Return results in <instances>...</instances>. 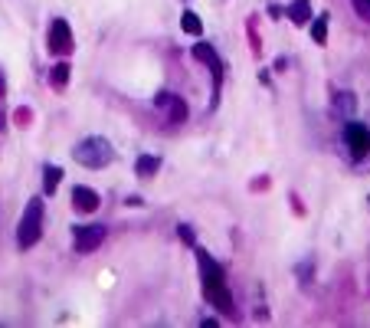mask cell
I'll return each mask as SVG.
<instances>
[{
  "mask_svg": "<svg viewBox=\"0 0 370 328\" xmlns=\"http://www.w3.org/2000/svg\"><path fill=\"white\" fill-rule=\"evenodd\" d=\"M72 204H76V210H82V214H92V210L99 207V194H95L92 187H76L72 190Z\"/></svg>",
  "mask_w": 370,
  "mask_h": 328,
  "instance_id": "8",
  "label": "cell"
},
{
  "mask_svg": "<svg viewBox=\"0 0 370 328\" xmlns=\"http://www.w3.org/2000/svg\"><path fill=\"white\" fill-rule=\"evenodd\" d=\"M50 50L60 53V56H66V53L72 50V30L66 20H52L50 26Z\"/></svg>",
  "mask_w": 370,
  "mask_h": 328,
  "instance_id": "4",
  "label": "cell"
},
{
  "mask_svg": "<svg viewBox=\"0 0 370 328\" xmlns=\"http://www.w3.org/2000/svg\"><path fill=\"white\" fill-rule=\"evenodd\" d=\"M155 105H157V109H164L171 121H184V119H187V105H184V99H177V95H171V92H161L155 99Z\"/></svg>",
  "mask_w": 370,
  "mask_h": 328,
  "instance_id": "7",
  "label": "cell"
},
{
  "mask_svg": "<svg viewBox=\"0 0 370 328\" xmlns=\"http://www.w3.org/2000/svg\"><path fill=\"white\" fill-rule=\"evenodd\" d=\"M60 181H62V168L60 164H46V171H43V190L46 194H52V190L60 187Z\"/></svg>",
  "mask_w": 370,
  "mask_h": 328,
  "instance_id": "9",
  "label": "cell"
},
{
  "mask_svg": "<svg viewBox=\"0 0 370 328\" xmlns=\"http://www.w3.org/2000/svg\"><path fill=\"white\" fill-rule=\"evenodd\" d=\"M325 20H327V17H318V20H315V30H311L318 43H325V40H327V23H325Z\"/></svg>",
  "mask_w": 370,
  "mask_h": 328,
  "instance_id": "15",
  "label": "cell"
},
{
  "mask_svg": "<svg viewBox=\"0 0 370 328\" xmlns=\"http://www.w3.org/2000/svg\"><path fill=\"white\" fill-rule=\"evenodd\" d=\"M344 138H347V145H351V151L357 158H364L370 151V131L364 129V125H357V121H351L344 129Z\"/></svg>",
  "mask_w": 370,
  "mask_h": 328,
  "instance_id": "6",
  "label": "cell"
},
{
  "mask_svg": "<svg viewBox=\"0 0 370 328\" xmlns=\"http://www.w3.org/2000/svg\"><path fill=\"white\" fill-rule=\"evenodd\" d=\"M50 82L56 89H62L66 82H69V62H60V66H52V76H50Z\"/></svg>",
  "mask_w": 370,
  "mask_h": 328,
  "instance_id": "13",
  "label": "cell"
},
{
  "mask_svg": "<svg viewBox=\"0 0 370 328\" xmlns=\"http://www.w3.org/2000/svg\"><path fill=\"white\" fill-rule=\"evenodd\" d=\"M308 13H311V10H308V0H295V4H292V7H288V17H292L295 20V23H308Z\"/></svg>",
  "mask_w": 370,
  "mask_h": 328,
  "instance_id": "11",
  "label": "cell"
},
{
  "mask_svg": "<svg viewBox=\"0 0 370 328\" xmlns=\"http://www.w3.org/2000/svg\"><path fill=\"white\" fill-rule=\"evenodd\" d=\"M72 155H76V161L82 164V168H92V171H99V168H105V164H112L115 151H112V145H108L105 138L92 135V138L79 141Z\"/></svg>",
  "mask_w": 370,
  "mask_h": 328,
  "instance_id": "2",
  "label": "cell"
},
{
  "mask_svg": "<svg viewBox=\"0 0 370 328\" xmlns=\"http://www.w3.org/2000/svg\"><path fill=\"white\" fill-rule=\"evenodd\" d=\"M157 168H161V161H157L155 155H141L138 158V174H141V177H151V174H157Z\"/></svg>",
  "mask_w": 370,
  "mask_h": 328,
  "instance_id": "12",
  "label": "cell"
},
{
  "mask_svg": "<svg viewBox=\"0 0 370 328\" xmlns=\"http://www.w3.org/2000/svg\"><path fill=\"white\" fill-rule=\"evenodd\" d=\"M181 240L184 243H194V230H190V226H181Z\"/></svg>",
  "mask_w": 370,
  "mask_h": 328,
  "instance_id": "17",
  "label": "cell"
},
{
  "mask_svg": "<svg viewBox=\"0 0 370 328\" xmlns=\"http://www.w3.org/2000/svg\"><path fill=\"white\" fill-rule=\"evenodd\" d=\"M197 259H200V279H203V295L210 299V305H216L220 312H232V295H230V285H226V276L223 269L216 266L210 253L197 250Z\"/></svg>",
  "mask_w": 370,
  "mask_h": 328,
  "instance_id": "1",
  "label": "cell"
},
{
  "mask_svg": "<svg viewBox=\"0 0 370 328\" xmlns=\"http://www.w3.org/2000/svg\"><path fill=\"white\" fill-rule=\"evenodd\" d=\"M354 10H357L364 20H370V0H354Z\"/></svg>",
  "mask_w": 370,
  "mask_h": 328,
  "instance_id": "16",
  "label": "cell"
},
{
  "mask_svg": "<svg viewBox=\"0 0 370 328\" xmlns=\"http://www.w3.org/2000/svg\"><path fill=\"white\" fill-rule=\"evenodd\" d=\"M40 236H43V200H30L17 230V246L20 250H30V246H36Z\"/></svg>",
  "mask_w": 370,
  "mask_h": 328,
  "instance_id": "3",
  "label": "cell"
},
{
  "mask_svg": "<svg viewBox=\"0 0 370 328\" xmlns=\"http://www.w3.org/2000/svg\"><path fill=\"white\" fill-rule=\"evenodd\" d=\"M194 56H197V60H200V62H210V66H213V70H216V72L223 70V66H220V60H216V53H213V50H210V46H207V43H197V46H194Z\"/></svg>",
  "mask_w": 370,
  "mask_h": 328,
  "instance_id": "10",
  "label": "cell"
},
{
  "mask_svg": "<svg viewBox=\"0 0 370 328\" xmlns=\"http://www.w3.org/2000/svg\"><path fill=\"white\" fill-rule=\"evenodd\" d=\"M181 26H184V30H187V33H194V36H200V30H203L200 17H197V13H190V10H187V13H184V17H181Z\"/></svg>",
  "mask_w": 370,
  "mask_h": 328,
  "instance_id": "14",
  "label": "cell"
},
{
  "mask_svg": "<svg viewBox=\"0 0 370 328\" xmlns=\"http://www.w3.org/2000/svg\"><path fill=\"white\" fill-rule=\"evenodd\" d=\"M102 240H105V226H99V224L79 226V230H76V250H79V253L99 250V246H102Z\"/></svg>",
  "mask_w": 370,
  "mask_h": 328,
  "instance_id": "5",
  "label": "cell"
}]
</instances>
